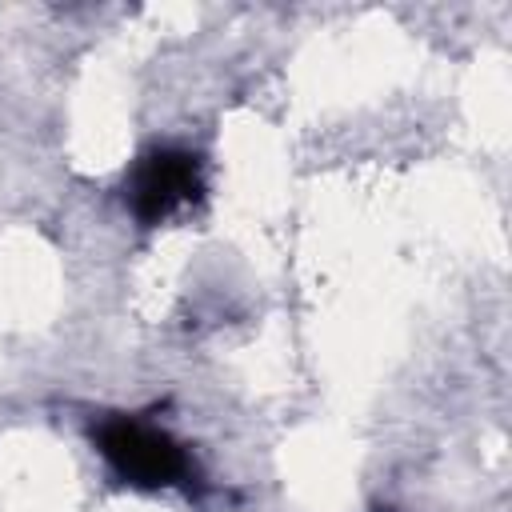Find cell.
<instances>
[{
	"mask_svg": "<svg viewBox=\"0 0 512 512\" xmlns=\"http://www.w3.org/2000/svg\"><path fill=\"white\" fill-rule=\"evenodd\" d=\"M104 456L132 480L140 484H168L184 460L180 452L152 428H140V424H112L104 428Z\"/></svg>",
	"mask_w": 512,
	"mask_h": 512,
	"instance_id": "1",
	"label": "cell"
},
{
	"mask_svg": "<svg viewBox=\"0 0 512 512\" xmlns=\"http://www.w3.org/2000/svg\"><path fill=\"white\" fill-rule=\"evenodd\" d=\"M192 192H196V164H192V156H180V152L148 156L136 172V184H132V200H136V212L144 220L168 216L172 208L192 200Z\"/></svg>",
	"mask_w": 512,
	"mask_h": 512,
	"instance_id": "2",
	"label": "cell"
}]
</instances>
